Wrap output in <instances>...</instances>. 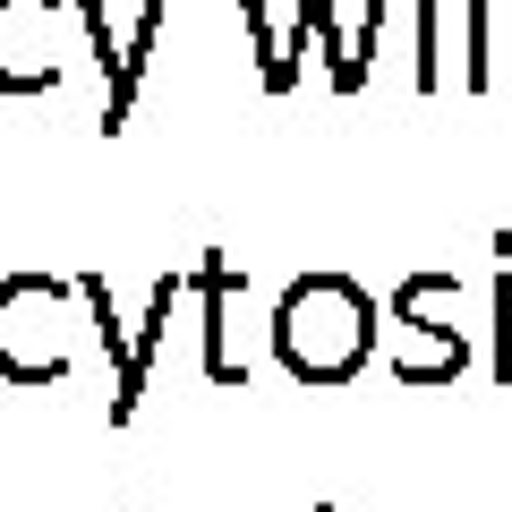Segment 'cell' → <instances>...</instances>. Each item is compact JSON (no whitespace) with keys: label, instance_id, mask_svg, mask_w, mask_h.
I'll return each mask as SVG.
<instances>
[{"label":"cell","instance_id":"1","mask_svg":"<svg viewBox=\"0 0 512 512\" xmlns=\"http://www.w3.org/2000/svg\"><path fill=\"white\" fill-rule=\"evenodd\" d=\"M376 291L350 274H299L291 291L274 299V359L291 384H308V393H333V384H350L367 359H376Z\"/></svg>","mask_w":512,"mask_h":512},{"label":"cell","instance_id":"2","mask_svg":"<svg viewBox=\"0 0 512 512\" xmlns=\"http://www.w3.org/2000/svg\"><path fill=\"white\" fill-rule=\"evenodd\" d=\"M77 282L69 274H9L0 282V376L9 384H69L77 350Z\"/></svg>","mask_w":512,"mask_h":512},{"label":"cell","instance_id":"3","mask_svg":"<svg viewBox=\"0 0 512 512\" xmlns=\"http://www.w3.org/2000/svg\"><path fill=\"white\" fill-rule=\"evenodd\" d=\"M436 299H461L453 274H402L393 282V376L402 384H461L470 367V325H453V308L436 316Z\"/></svg>","mask_w":512,"mask_h":512},{"label":"cell","instance_id":"4","mask_svg":"<svg viewBox=\"0 0 512 512\" xmlns=\"http://www.w3.org/2000/svg\"><path fill=\"white\" fill-rule=\"evenodd\" d=\"M188 291H197V316H205V325H197V333H205V376L248 393V359L231 350V299L248 291V265H239V256H222V248H205L197 274H188Z\"/></svg>","mask_w":512,"mask_h":512},{"label":"cell","instance_id":"5","mask_svg":"<svg viewBox=\"0 0 512 512\" xmlns=\"http://www.w3.org/2000/svg\"><path fill=\"white\" fill-rule=\"evenodd\" d=\"M180 291H188L180 274H154L146 316L128 325V376L111 384V402H103V419H111V427H128V419H137V402H146V376H154V350H163V333H171V308H180Z\"/></svg>","mask_w":512,"mask_h":512},{"label":"cell","instance_id":"6","mask_svg":"<svg viewBox=\"0 0 512 512\" xmlns=\"http://www.w3.org/2000/svg\"><path fill=\"white\" fill-rule=\"evenodd\" d=\"M163 18H171V0H137V26L111 43V60H103V137H120L128 111H137V86H146V52L163 43Z\"/></svg>","mask_w":512,"mask_h":512},{"label":"cell","instance_id":"7","mask_svg":"<svg viewBox=\"0 0 512 512\" xmlns=\"http://www.w3.org/2000/svg\"><path fill=\"white\" fill-rule=\"evenodd\" d=\"M239 26H248V43H256V86H265V94H291V86H299V60L282 52L265 0H239Z\"/></svg>","mask_w":512,"mask_h":512},{"label":"cell","instance_id":"8","mask_svg":"<svg viewBox=\"0 0 512 512\" xmlns=\"http://www.w3.org/2000/svg\"><path fill=\"white\" fill-rule=\"evenodd\" d=\"M299 35H316L333 94H359V86H367V77H359V60H350V43H342V26H333V0H299Z\"/></svg>","mask_w":512,"mask_h":512},{"label":"cell","instance_id":"9","mask_svg":"<svg viewBox=\"0 0 512 512\" xmlns=\"http://www.w3.org/2000/svg\"><path fill=\"white\" fill-rule=\"evenodd\" d=\"M410 86H444V0H410Z\"/></svg>","mask_w":512,"mask_h":512},{"label":"cell","instance_id":"10","mask_svg":"<svg viewBox=\"0 0 512 512\" xmlns=\"http://www.w3.org/2000/svg\"><path fill=\"white\" fill-rule=\"evenodd\" d=\"M461 86H495V43H487V0H461Z\"/></svg>","mask_w":512,"mask_h":512},{"label":"cell","instance_id":"11","mask_svg":"<svg viewBox=\"0 0 512 512\" xmlns=\"http://www.w3.org/2000/svg\"><path fill=\"white\" fill-rule=\"evenodd\" d=\"M316 512H333V504H316Z\"/></svg>","mask_w":512,"mask_h":512}]
</instances>
